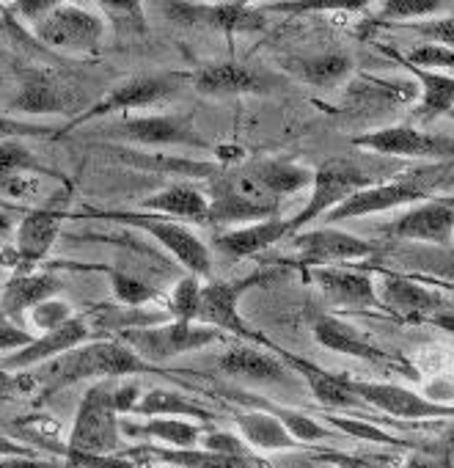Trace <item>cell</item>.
<instances>
[{"instance_id":"cell-27","label":"cell","mask_w":454,"mask_h":468,"mask_svg":"<svg viewBox=\"0 0 454 468\" xmlns=\"http://www.w3.org/2000/svg\"><path fill=\"white\" fill-rule=\"evenodd\" d=\"M61 279L53 273H15L0 290V312L23 325V317L39 303L53 301L61 292Z\"/></svg>"},{"instance_id":"cell-40","label":"cell","mask_w":454,"mask_h":468,"mask_svg":"<svg viewBox=\"0 0 454 468\" xmlns=\"http://www.w3.org/2000/svg\"><path fill=\"white\" fill-rule=\"evenodd\" d=\"M198 306H201V282L195 276H185L182 282H176L168 298V317L176 323H198Z\"/></svg>"},{"instance_id":"cell-43","label":"cell","mask_w":454,"mask_h":468,"mask_svg":"<svg viewBox=\"0 0 454 468\" xmlns=\"http://www.w3.org/2000/svg\"><path fill=\"white\" fill-rule=\"evenodd\" d=\"M328 424L336 427V430H342V432H347V435H353V438H364V441H375V443H391V446H407L405 441L391 438L388 432L377 430L375 421L361 419V416H355V419H347V416H328Z\"/></svg>"},{"instance_id":"cell-16","label":"cell","mask_w":454,"mask_h":468,"mask_svg":"<svg viewBox=\"0 0 454 468\" xmlns=\"http://www.w3.org/2000/svg\"><path fill=\"white\" fill-rule=\"evenodd\" d=\"M375 268V295L380 309L396 314L405 323H416V320H429L440 312H449L446 298L440 292H432L405 276H396L391 271H385L383 265H369Z\"/></svg>"},{"instance_id":"cell-58","label":"cell","mask_w":454,"mask_h":468,"mask_svg":"<svg viewBox=\"0 0 454 468\" xmlns=\"http://www.w3.org/2000/svg\"><path fill=\"white\" fill-rule=\"evenodd\" d=\"M157 468H174V465H157Z\"/></svg>"},{"instance_id":"cell-6","label":"cell","mask_w":454,"mask_h":468,"mask_svg":"<svg viewBox=\"0 0 454 468\" xmlns=\"http://www.w3.org/2000/svg\"><path fill=\"white\" fill-rule=\"evenodd\" d=\"M113 339H119L121 345H127L141 361H146L149 367H160L176 356L193 353V350H204L215 342L223 339L220 331L198 325V323H160V325H149V328H130V331H119Z\"/></svg>"},{"instance_id":"cell-31","label":"cell","mask_w":454,"mask_h":468,"mask_svg":"<svg viewBox=\"0 0 454 468\" xmlns=\"http://www.w3.org/2000/svg\"><path fill=\"white\" fill-rule=\"evenodd\" d=\"M377 260L402 262L413 273H424L432 279L454 282V249L424 246V243H396L388 251H377Z\"/></svg>"},{"instance_id":"cell-9","label":"cell","mask_w":454,"mask_h":468,"mask_svg":"<svg viewBox=\"0 0 454 468\" xmlns=\"http://www.w3.org/2000/svg\"><path fill=\"white\" fill-rule=\"evenodd\" d=\"M67 218L69 209L56 201L48 207L28 209L20 226L15 229V243L0 254V262L15 268V273H28L31 268H37L53 251Z\"/></svg>"},{"instance_id":"cell-14","label":"cell","mask_w":454,"mask_h":468,"mask_svg":"<svg viewBox=\"0 0 454 468\" xmlns=\"http://www.w3.org/2000/svg\"><path fill=\"white\" fill-rule=\"evenodd\" d=\"M347 386L353 388L355 397H361L372 410L388 413L402 421H421V419H446L454 416V408L446 402H435L427 394H416L410 388H402L396 383H383V380H361L347 375Z\"/></svg>"},{"instance_id":"cell-13","label":"cell","mask_w":454,"mask_h":468,"mask_svg":"<svg viewBox=\"0 0 454 468\" xmlns=\"http://www.w3.org/2000/svg\"><path fill=\"white\" fill-rule=\"evenodd\" d=\"M108 135L138 146H193L212 149L190 116H121L108 124Z\"/></svg>"},{"instance_id":"cell-3","label":"cell","mask_w":454,"mask_h":468,"mask_svg":"<svg viewBox=\"0 0 454 468\" xmlns=\"http://www.w3.org/2000/svg\"><path fill=\"white\" fill-rule=\"evenodd\" d=\"M377 182H385V174H377L375 165H364L347 157H331L314 168V182L306 207L292 218V234L306 231L309 223L328 215L339 204H344L353 193L366 190Z\"/></svg>"},{"instance_id":"cell-37","label":"cell","mask_w":454,"mask_h":468,"mask_svg":"<svg viewBox=\"0 0 454 468\" xmlns=\"http://www.w3.org/2000/svg\"><path fill=\"white\" fill-rule=\"evenodd\" d=\"M135 416H146V419H198V421H215V413L204 405H198L195 399H187L185 394L179 391H171V388H152L141 397L138 408H135Z\"/></svg>"},{"instance_id":"cell-5","label":"cell","mask_w":454,"mask_h":468,"mask_svg":"<svg viewBox=\"0 0 454 468\" xmlns=\"http://www.w3.org/2000/svg\"><path fill=\"white\" fill-rule=\"evenodd\" d=\"M209 226H246L281 215V204L268 198L243 168H226L209 179Z\"/></svg>"},{"instance_id":"cell-20","label":"cell","mask_w":454,"mask_h":468,"mask_svg":"<svg viewBox=\"0 0 454 468\" xmlns=\"http://www.w3.org/2000/svg\"><path fill=\"white\" fill-rule=\"evenodd\" d=\"M94 331L86 320V314H75L72 320H67L64 325L34 336V342L23 350H15L9 356L0 358V369L4 372H20V369H31V367H42L45 361H53L86 342H91Z\"/></svg>"},{"instance_id":"cell-30","label":"cell","mask_w":454,"mask_h":468,"mask_svg":"<svg viewBox=\"0 0 454 468\" xmlns=\"http://www.w3.org/2000/svg\"><path fill=\"white\" fill-rule=\"evenodd\" d=\"M121 432L138 441H149L171 449H195L201 443L204 427L190 419H146V421H121Z\"/></svg>"},{"instance_id":"cell-12","label":"cell","mask_w":454,"mask_h":468,"mask_svg":"<svg viewBox=\"0 0 454 468\" xmlns=\"http://www.w3.org/2000/svg\"><path fill=\"white\" fill-rule=\"evenodd\" d=\"M429 174L432 171H416L402 179H385L366 190L353 193L344 204H339L336 209L328 212V226L353 220V218H364V215H375V212H388V209H396L405 204H421V201L432 198L429 196L432 182H424Z\"/></svg>"},{"instance_id":"cell-24","label":"cell","mask_w":454,"mask_h":468,"mask_svg":"<svg viewBox=\"0 0 454 468\" xmlns=\"http://www.w3.org/2000/svg\"><path fill=\"white\" fill-rule=\"evenodd\" d=\"M284 238H292V218L276 215L268 220H257V223H246V226L220 231L215 238V251H220L229 260H246V257H257V254L268 251L270 246L281 243Z\"/></svg>"},{"instance_id":"cell-33","label":"cell","mask_w":454,"mask_h":468,"mask_svg":"<svg viewBox=\"0 0 454 468\" xmlns=\"http://www.w3.org/2000/svg\"><path fill=\"white\" fill-rule=\"evenodd\" d=\"M235 424L240 430V438L259 452H292L301 449V443L290 435V430L270 413L265 410H238Z\"/></svg>"},{"instance_id":"cell-8","label":"cell","mask_w":454,"mask_h":468,"mask_svg":"<svg viewBox=\"0 0 454 468\" xmlns=\"http://www.w3.org/2000/svg\"><path fill=\"white\" fill-rule=\"evenodd\" d=\"M279 273L276 271H257L246 279H238V282H209V284H201V306H198V325H206V328H215L220 334H235L240 339H251L257 345H268V336L257 334L240 314V298L276 279Z\"/></svg>"},{"instance_id":"cell-48","label":"cell","mask_w":454,"mask_h":468,"mask_svg":"<svg viewBox=\"0 0 454 468\" xmlns=\"http://www.w3.org/2000/svg\"><path fill=\"white\" fill-rule=\"evenodd\" d=\"M69 468H138L135 460L127 454H83V452H64Z\"/></svg>"},{"instance_id":"cell-23","label":"cell","mask_w":454,"mask_h":468,"mask_svg":"<svg viewBox=\"0 0 454 468\" xmlns=\"http://www.w3.org/2000/svg\"><path fill=\"white\" fill-rule=\"evenodd\" d=\"M217 369L235 380H246L257 386H292L295 383V372L276 353H265L248 345H238L226 350L217 358Z\"/></svg>"},{"instance_id":"cell-57","label":"cell","mask_w":454,"mask_h":468,"mask_svg":"<svg viewBox=\"0 0 454 468\" xmlns=\"http://www.w3.org/2000/svg\"><path fill=\"white\" fill-rule=\"evenodd\" d=\"M6 26H9V17H0V34H4Z\"/></svg>"},{"instance_id":"cell-10","label":"cell","mask_w":454,"mask_h":468,"mask_svg":"<svg viewBox=\"0 0 454 468\" xmlns=\"http://www.w3.org/2000/svg\"><path fill=\"white\" fill-rule=\"evenodd\" d=\"M353 146L377 154V157H418V160H440L454 163V138L440 133H427L413 124H391L380 130H369L364 135L350 138Z\"/></svg>"},{"instance_id":"cell-39","label":"cell","mask_w":454,"mask_h":468,"mask_svg":"<svg viewBox=\"0 0 454 468\" xmlns=\"http://www.w3.org/2000/svg\"><path fill=\"white\" fill-rule=\"evenodd\" d=\"M111 287H113V298L116 303L127 306V309H143L146 303L160 301V290L154 284H146L143 279L132 276V273H121V271H108Z\"/></svg>"},{"instance_id":"cell-45","label":"cell","mask_w":454,"mask_h":468,"mask_svg":"<svg viewBox=\"0 0 454 468\" xmlns=\"http://www.w3.org/2000/svg\"><path fill=\"white\" fill-rule=\"evenodd\" d=\"M201 449L215 452V454H229V457H251L248 443L240 435L226 432V430H206L201 435Z\"/></svg>"},{"instance_id":"cell-17","label":"cell","mask_w":454,"mask_h":468,"mask_svg":"<svg viewBox=\"0 0 454 468\" xmlns=\"http://www.w3.org/2000/svg\"><path fill=\"white\" fill-rule=\"evenodd\" d=\"M163 12L179 26H198L223 34H257L268 28V15L251 4H165Z\"/></svg>"},{"instance_id":"cell-41","label":"cell","mask_w":454,"mask_h":468,"mask_svg":"<svg viewBox=\"0 0 454 468\" xmlns=\"http://www.w3.org/2000/svg\"><path fill=\"white\" fill-rule=\"evenodd\" d=\"M446 4L435 0H385L380 4V20L383 23H405V20H427L432 15H440Z\"/></svg>"},{"instance_id":"cell-35","label":"cell","mask_w":454,"mask_h":468,"mask_svg":"<svg viewBox=\"0 0 454 468\" xmlns=\"http://www.w3.org/2000/svg\"><path fill=\"white\" fill-rule=\"evenodd\" d=\"M287 72L295 75L303 83L311 86H336L353 75V58L347 53L331 50V53H317V56H303V58H290L284 61Z\"/></svg>"},{"instance_id":"cell-2","label":"cell","mask_w":454,"mask_h":468,"mask_svg":"<svg viewBox=\"0 0 454 468\" xmlns=\"http://www.w3.org/2000/svg\"><path fill=\"white\" fill-rule=\"evenodd\" d=\"M80 218H102L111 223H121V226H132L146 231L149 238H154L185 271L187 276L209 279L212 276V254L209 246L204 240H198V234H193L185 223H176L171 218L163 215H152V212H141V209H80L75 212Z\"/></svg>"},{"instance_id":"cell-28","label":"cell","mask_w":454,"mask_h":468,"mask_svg":"<svg viewBox=\"0 0 454 468\" xmlns=\"http://www.w3.org/2000/svg\"><path fill=\"white\" fill-rule=\"evenodd\" d=\"M243 171L268 198H273L279 204L284 196L301 193V190L311 187V182H314V168L298 165L292 160H279V157L254 160Z\"/></svg>"},{"instance_id":"cell-21","label":"cell","mask_w":454,"mask_h":468,"mask_svg":"<svg viewBox=\"0 0 454 468\" xmlns=\"http://www.w3.org/2000/svg\"><path fill=\"white\" fill-rule=\"evenodd\" d=\"M190 83L204 97H240V94H270L276 80L238 61H212L190 75Z\"/></svg>"},{"instance_id":"cell-46","label":"cell","mask_w":454,"mask_h":468,"mask_svg":"<svg viewBox=\"0 0 454 468\" xmlns=\"http://www.w3.org/2000/svg\"><path fill=\"white\" fill-rule=\"evenodd\" d=\"M407 28L418 37H424L432 45H440L454 53V15L451 17H435L424 23H407Z\"/></svg>"},{"instance_id":"cell-15","label":"cell","mask_w":454,"mask_h":468,"mask_svg":"<svg viewBox=\"0 0 454 468\" xmlns=\"http://www.w3.org/2000/svg\"><path fill=\"white\" fill-rule=\"evenodd\" d=\"M396 243H424L451 249L454 243V198H427L413 209L402 212L396 220L383 226Z\"/></svg>"},{"instance_id":"cell-4","label":"cell","mask_w":454,"mask_h":468,"mask_svg":"<svg viewBox=\"0 0 454 468\" xmlns=\"http://www.w3.org/2000/svg\"><path fill=\"white\" fill-rule=\"evenodd\" d=\"M67 452H83V454L121 452V416L113 402L111 380H97L83 394L67 438Z\"/></svg>"},{"instance_id":"cell-53","label":"cell","mask_w":454,"mask_h":468,"mask_svg":"<svg viewBox=\"0 0 454 468\" xmlns=\"http://www.w3.org/2000/svg\"><path fill=\"white\" fill-rule=\"evenodd\" d=\"M34 190H37V179H34L31 174H26V176H12V179H4V182H0V193H6V196H12V198L28 196V193H34Z\"/></svg>"},{"instance_id":"cell-44","label":"cell","mask_w":454,"mask_h":468,"mask_svg":"<svg viewBox=\"0 0 454 468\" xmlns=\"http://www.w3.org/2000/svg\"><path fill=\"white\" fill-rule=\"evenodd\" d=\"M72 317H75L72 303L58 301V298L45 301V303H39L37 309H31V312H28L31 325L42 328V334H48V331H53V328H58V325H64V323H67V320H72Z\"/></svg>"},{"instance_id":"cell-56","label":"cell","mask_w":454,"mask_h":468,"mask_svg":"<svg viewBox=\"0 0 454 468\" xmlns=\"http://www.w3.org/2000/svg\"><path fill=\"white\" fill-rule=\"evenodd\" d=\"M12 234H15V220L9 218V212L0 209V246H6Z\"/></svg>"},{"instance_id":"cell-51","label":"cell","mask_w":454,"mask_h":468,"mask_svg":"<svg viewBox=\"0 0 454 468\" xmlns=\"http://www.w3.org/2000/svg\"><path fill=\"white\" fill-rule=\"evenodd\" d=\"M141 386L135 380H124L121 386H113V402H116V410L119 416L124 413H135L138 402H141Z\"/></svg>"},{"instance_id":"cell-54","label":"cell","mask_w":454,"mask_h":468,"mask_svg":"<svg viewBox=\"0 0 454 468\" xmlns=\"http://www.w3.org/2000/svg\"><path fill=\"white\" fill-rule=\"evenodd\" d=\"M336 468H385L375 457H353V454H333Z\"/></svg>"},{"instance_id":"cell-25","label":"cell","mask_w":454,"mask_h":468,"mask_svg":"<svg viewBox=\"0 0 454 468\" xmlns=\"http://www.w3.org/2000/svg\"><path fill=\"white\" fill-rule=\"evenodd\" d=\"M311 284L336 306L353 309H372L380 306L375 295V279L366 271H347V268H311L306 271Z\"/></svg>"},{"instance_id":"cell-52","label":"cell","mask_w":454,"mask_h":468,"mask_svg":"<svg viewBox=\"0 0 454 468\" xmlns=\"http://www.w3.org/2000/svg\"><path fill=\"white\" fill-rule=\"evenodd\" d=\"M17 457H23V460H39L42 452L0 432V460H17Z\"/></svg>"},{"instance_id":"cell-42","label":"cell","mask_w":454,"mask_h":468,"mask_svg":"<svg viewBox=\"0 0 454 468\" xmlns=\"http://www.w3.org/2000/svg\"><path fill=\"white\" fill-rule=\"evenodd\" d=\"M100 12H105V23L111 20V26L116 28V34H143L146 31V17H143V6L141 4H100Z\"/></svg>"},{"instance_id":"cell-36","label":"cell","mask_w":454,"mask_h":468,"mask_svg":"<svg viewBox=\"0 0 454 468\" xmlns=\"http://www.w3.org/2000/svg\"><path fill=\"white\" fill-rule=\"evenodd\" d=\"M67 105H69L67 91L42 72L28 75L26 83L20 86V94L12 100V111L20 113H64L69 111Z\"/></svg>"},{"instance_id":"cell-22","label":"cell","mask_w":454,"mask_h":468,"mask_svg":"<svg viewBox=\"0 0 454 468\" xmlns=\"http://www.w3.org/2000/svg\"><path fill=\"white\" fill-rule=\"evenodd\" d=\"M311 334L314 339L325 347V350H333V353H342V356H353L358 361H366V364H377V367H402L405 372H410V367L399 358V356H391L385 353L383 347L372 345L355 325L339 320V317H331V314H317L314 323H311ZM413 375V372H410ZM416 378V375H413Z\"/></svg>"},{"instance_id":"cell-55","label":"cell","mask_w":454,"mask_h":468,"mask_svg":"<svg viewBox=\"0 0 454 468\" xmlns=\"http://www.w3.org/2000/svg\"><path fill=\"white\" fill-rule=\"evenodd\" d=\"M429 323H432L435 328H440V331H446V334L454 336V312H440V314L429 317Z\"/></svg>"},{"instance_id":"cell-11","label":"cell","mask_w":454,"mask_h":468,"mask_svg":"<svg viewBox=\"0 0 454 468\" xmlns=\"http://www.w3.org/2000/svg\"><path fill=\"white\" fill-rule=\"evenodd\" d=\"M182 80H185V75H174V72L127 78V80L116 83L105 97H100L91 108H86V111H80L78 116H72V119L64 124V130L56 133V138L67 135L69 130H75V127H80V124L105 119V116H111V113H127V111H132V108H143V105L160 102V100H165L168 94H174V91L179 89Z\"/></svg>"},{"instance_id":"cell-49","label":"cell","mask_w":454,"mask_h":468,"mask_svg":"<svg viewBox=\"0 0 454 468\" xmlns=\"http://www.w3.org/2000/svg\"><path fill=\"white\" fill-rule=\"evenodd\" d=\"M31 342H34V334L26 325L9 320L4 312H0V353H6V350H12V353L15 350H23Z\"/></svg>"},{"instance_id":"cell-47","label":"cell","mask_w":454,"mask_h":468,"mask_svg":"<svg viewBox=\"0 0 454 468\" xmlns=\"http://www.w3.org/2000/svg\"><path fill=\"white\" fill-rule=\"evenodd\" d=\"M48 135H53V127L48 124L23 122V119L0 113V141H26V138H48Z\"/></svg>"},{"instance_id":"cell-50","label":"cell","mask_w":454,"mask_h":468,"mask_svg":"<svg viewBox=\"0 0 454 468\" xmlns=\"http://www.w3.org/2000/svg\"><path fill=\"white\" fill-rule=\"evenodd\" d=\"M56 4L53 0H26V4H12V6H6V12H15L17 17H15V23H31L34 28L45 20V15L53 9Z\"/></svg>"},{"instance_id":"cell-38","label":"cell","mask_w":454,"mask_h":468,"mask_svg":"<svg viewBox=\"0 0 454 468\" xmlns=\"http://www.w3.org/2000/svg\"><path fill=\"white\" fill-rule=\"evenodd\" d=\"M37 176V174H48V176H56L61 182H67L61 174H56L53 168H48L37 154L34 149L26 146V141H0V182L4 179H12V176ZM69 185V182H67Z\"/></svg>"},{"instance_id":"cell-29","label":"cell","mask_w":454,"mask_h":468,"mask_svg":"<svg viewBox=\"0 0 454 468\" xmlns=\"http://www.w3.org/2000/svg\"><path fill=\"white\" fill-rule=\"evenodd\" d=\"M130 460H138V457H152V460H160V465H174V468H270L268 463L257 460L254 454L251 457H229V454H215V452H206V449H171V446H157V443H149V446H132L127 452Z\"/></svg>"},{"instance_id":"cell-18","label":"cell","mask_w":454,"mask_h":468,"mask_svg":"<svg viewBox=\"0 0 454 468\" xmlns=\"http://www.w3.org/2000/svg\"><path fill=\"white\" fill-rule=\"evenodd\" d=\"M292 238H295V249H298V262L306 271L333 268L336 262H358V260H369L377 254V249L369 240H361L355 234L342 231L336 226L298 231Z\"/></svg>"},{"instance_id":"cell-7","label":"cell","mask_w":454,"mask_h":468,"mask_svg":"<svg viewBox=\"0 0 454 468\" xmlns=\"http://www.w3.org/2000/svg\"><path fill=\"white\" fill-rule=\"evenodd\" d=\"M105 28L108 23L100 9L80 4H56L34 28V34L50 50L69 56H91L105 39Z\"/></svg>"},{"instance_id":"cell-1","label":"cell","mask_w":454,"mask_h":468,"mask_svg":"<svg viewBox=\"0 0 454 468\" xmlns=\"http://www.w3.org/2000/svg\"><path fill=\"white\" fill-rule=\"evenodd\" d=\"M152 369L154 367L141 361L119 339H91L53 361H45L31 380L39 386L42 397H50L83 380H113V378H127V375L152 372Z\"/></svg>"},{"instance_id":"cell-32","label":"cell","mask_w":454,"mask_h":468,"mask_svg":"<svg viewBox=\"0 0 454 468\" xmlns=\"http://www.w3.org/2000/svg\"><path fill=\"white\" fill-rule=\"evenodd\" d=\"M229 399L243 402V405H251V408H257V410H265V413L276 416V419L290 430V435H292L301 446H309V443L333 438V432H331L325 424H320L317 419H311V416H306V413H301V410H295V408L279 405V402H273V399H265V397H259V394L229 391Z\"/></svg>"},{"instance_id":"cell-26","label":"cell","mask_w":454,"mask_h":468,"mask_svg":"<svg viewBox=\"0 0 454 468\" xmlns=\"http://www.w3.org/2000/svg\"><path fill=\"white\" fill-rule=\"evenodd\" d=\"M138 209L171 218L176 223L209 226V198H206V190H201V187H195L190 182H174V185L146 196Z\"/></svg>"},{"instance_id":"cell-19","label":"cell","mask_w":454,"mask_h":468,"mask_svg":"<svg viewBox=\"0 0 454 468\" xmlns=\"http://www.w3.org/2000/svg\"><path fill=\"white\" fill-rule=\"evenodd\" d=\"M265 347H270L292 372H298V375L309 383L314 399H317L322 408H328V410H342V408H344V410H358V413H364V419H369V421L377 419V416H372V413H377V410H372L361 397L353 394V388L347 386V375H331V372H325L322 367H317V364H311V361H306V358H301V356H295V353H290V350H284V347H279V345H273L270 339H268Z\"/></svg>"},{"instance_id":"cell-34","label":"cell","mask_w":454,"mask_h":468,"mask_svg":"<svg viewBox=\"0 0 454 468\" xmlns=\"http://www.w3.org/2000/svg\"><path fill=\"white\" fill-rule=\"evenodd\" d=\"M421 86V100L416 102V111L413 116L421 122V124H429L440 116H449L454 111V78L443 75V72H429V69H418V67H410L405 61H399Z\"/></svg>"},{"instance_id":"cell-59","label":"cell","mask_w":454,"mask_h":468,"mask_svg":"<svg viewBox=\"0 0 454 468\" xmlns=\"http://www.w3.org/2000/svg\"><path fill=\"white\" fill-rule=\"evenodd\" d=\"M449 119H451V122H454V111H451V113H449Z\"/></svg>"}]
</instances>
